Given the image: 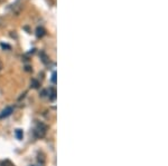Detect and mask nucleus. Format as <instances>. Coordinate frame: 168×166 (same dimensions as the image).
<instances>
[{
    "label": "nucleus",
    "mask_w": 168,
    "mask_h": 166,
    "mask_svg": "<svg viewBox=\"0 0 168 166\" xmlns=\"http://www.w3.org/2000/svg\"><path fill=\"white\" fill-rule=\"evenodd\" d=\"M41 56H42V57H43V59H42V60H43V62H45V64H47V62H48V57H47V56L45 55L44 52H42Z\"/></svg>",
    "instance_id": "obj_6"
},
{
    "label": "nucleus",
    "mask_w": 168,
    "mask_h": 166,
    "mask_svg": "<svg viewBox=\"0 0 168 166\" xmlns=\"http://www.w3.org/2000/svg\"><path fill=\"white\" fill-rule=\"evenodd\" d=\"M2 1H5V0H0V2H2Z\"/></svg>",
    "instance_id": "obj_12"
},
{
    "label": "nucleus",
    "mask_w": 168,
    "mask_h": 166,
    "mask_svg": "<svg viewBox=\"0 0 168 166\" xmlns=\"http://www.w3.org/2000/svg\"><path fill=\"white\" fill-rule=\"evenodd\" d=\"M15 135L17 137V139H22V136H24V133H22V129H16Z\"/></svg>",
    "instance_id": "obj_4"
},
{
    "label": "nucleus",
    "mask_w": 168,
    "mask_h": 166,
    "mask_svg": "<svg viewBox=\"0 0 168 166\" xmlns=\"http://www.w3.org/2000/svg\"><path fill=\"white\" fill-rule=\"evenodd\" d=\"M50 92H52V94H50V100H54V99L56 98V92L54 88H52L50 89Z\"/></svg>",
    "instance_id": "obj_5"
},
{
    "label": "nucleus",
    "mask_w": 168,
    "mask_h": 166,
    "mask_svg": "<svg viewBox=\"0 0 168 166\" xmlns=\"http://www.w3.org/2000/svg\"><path fill=\"white\" fill-rule=\"evenodd\" d=\"M52 81H53L54 84L56 83V73H53V76H52Z\"/></svg>",
    "instance_id": "obj_8"
},
{
    "label": "nucleus",
    "mask_w": 168,
    "mask_h": 166,
    "mask_svg": "<svg viewBox=\"0 0 168 166\" xmlns=\"http://www.w3.org/2000/svg\"><path fill=\"white\" fill-rule=\"evenodd\" d=\"M3 68V65H2V62H0V70H1V69H2Z\"/></svg>",
    "instance_id": "obj_11"
},
{
    "label": "nucleus",
    "mask_w": 168,
    "mask_h": 166,
    "mask_svg": "<svg viewBox=\"0 0 168 166\" xmlns=\"http://www.w3.org/2000/svg\"><path fill=\"white\" fill-rule=\"evenodd\" d=\"M46 130H47V126L44 125L43 123H41V124H38L37 128L35 129V134H36V136H38V137H43V136L46 134Z\"/></svg>",
    "instance_id": "obj_1"
},
{
    "label": "nucleus",
    "mask_w": 168,
    "mask_h": 166,
    "mask_svg": "<svg viewBox=\"0 0 168 166\" xmlns=\"http://www.w3.org/2000/svg\"><path fill=\"white\" fill-rule=\"evenodd\" d=\"M14 113V107L11 106H8L7 108H5L2 111H1V114H0V118H5V117H8Z\"/></svg>",
    "instance_id": "obj_2"
},
{
    "label": "nucleus",
    "mask_w": 168,
    "mask_h": 166,
    "mask_svg": "<svg viewBox=\"0 0 168 166\" xmlns=\"http://www.w3.org/2000/svg\"><path fill=\"white\" fill-rule=\"evenodd\" d=\"M5 24V21H3V19L0 17V27H2V25Z\"/></svg>",
    "instance_id": "obj_10"
},
{
    "label": "nucleus",
    "mask_w": 168,
    "mask_h": 166,
    "mask_svg": "<svg viewBox=\"0 0 168 166\" xmlns=\"http://www.w3.org/2000/svg\"><path fill=\"white\" fill-rule=\"evenodd\" d=\"M1 47H2V48H7V49H10L9 45H5V43H1Z\"/></svg>",
    "instance_id": "obj_9"
},
{
    "label": "nucleus",
    "mask_w": 168,
    "mask_h": 166,
    "mask_svg": "<svg viewBox=\"0 0 168 166\" xmlns=\"http://www.w3.org/2000/svg\"><path fill=\"white\" fill-rule=\"evenodd\" d=\"M45 34H46V30H45L43 27H37V28H36V36H37L38 38H41V37H43V36H45Z\"/></svg>",
    "instance_id": "obj_3"
},
{
    "label": "nucleus",
    "mask_w": 168,
    "mask_h": 166,
    "mask_svg": "<svg viewBox=\"0 0 168 166\" xmlns=\"http://www.w3.org/2000/svg\"><path fill=\"white\" fill-rule=\"evenodd\" d=\"M31 85H33V87H34V88H37V87H38V85H39V84H38V81H37V80L33 79V80H31Z\"/></svg>",
    "instance_id": "obj_7"
}]
</instances>
